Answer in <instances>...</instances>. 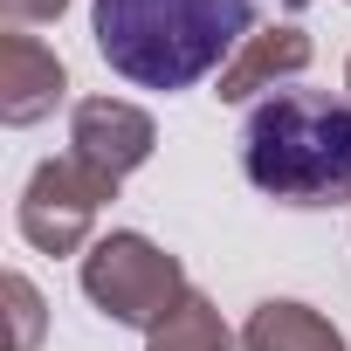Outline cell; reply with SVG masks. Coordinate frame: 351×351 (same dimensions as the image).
<instances>
[{"instance_id": "cell-1", "label": "cell", "mask_w": 351, "mask_h": 351, "mask_svg": "<svg viewBox=\"0 0 351 351\" xmlns=\"http://www.w3.org/2000/svg\"><path fill=\"white\" fill-rule=\"evenodd\" d=\"M255 28V0H90L97 56L138 90H193Z\"/></svg>"}, {"instance_id": "cell-2", "label": "cell", "mask_w": 351, "mask_h": 351, "mask_svg": "<svg viewBox=\"0 0 351 351\" xmlns=\"http://www.w3.org/2000/svg\"><path fill=\"white\" fill-rule=\"evenodd\" d=\"M248 186L282 207H337L351 193V97L330 90H276L241 124Z\"/></svg>"}]
</instances>
